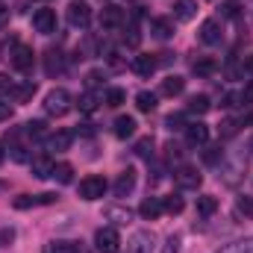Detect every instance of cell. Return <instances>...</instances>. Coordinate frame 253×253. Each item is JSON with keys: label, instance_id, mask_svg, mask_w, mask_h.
Returning <instances> with one entry per match:
<instances>
[{"label": "cell", "instance_id": "cell-1", "mask_svg": "<svg viewBox=\"0 0 253 253\" xmlns=\"http://www.w3.org/2000/svg\"><path fill=\"white\" fill-rule=\"evenodd\" d=\"M71 106H74V97H71L68 88H53V91H47V97H44V112L53 115V118L68 115Z\"/></svg>", "mask_w": 253, "mask_h": 253}, {"label": "cell", "instance_id": "cell-2", "mask_svg": "<svg viewBox=\"0 0 253 253\" xmlns=\"http://www.w3.org/2000/svg\"><path fill=\"white\" fill-rule=\"evenodd\" d=\"M94 248L97 253H118L121 251V236L115 227H100L94 233Z\"/></svg>", "mask_w": 253, "mask_h": 253}, {"label": "cell", "instance_id": "cell-3", "mask_svg": "<svg viewBox=\"0 0 253 253\" xmlns=\"http://www.w3.org/2000/svg\"><path fill=\"white\" fill-rule=\"evenodd\" d=\"M174 183H177V189H183V191H197L200 183H203V174L194 165H180L174 171Z\"/></svg>", "mask_w": 253, "mask_h": 253}, {"label": "cell", "instance_id": "cell-4", "mask_svg": "<svg viewBox=\"0 0 253 253\" xmlns=\"http://www.w3.org/2000/svg\"><path fill=\"white\" fill-rule=\"evenodd\" d=\"M106 189H109V183L97 174H88L85 180H80V197L83 200H100L106 194Z\"/></svg>", "mask_w": 253, "mask_h": 253}, {"label": "cell", "instance_id": "cell-5", "mask_svg": "<svg viewBox=\"0 0 253 253\" xmlns=\"http://www.w3.org/2000/svg\"><path fill=\"white\" fill-rule=\"evenodd\" d=\"M68 24H71L74 30H85V27L91 24V6L83 3V0L68 3Z\"/></svg>", "mask_w": 253, "mask_h": 253}, {"label": "cell", "instance_id": "cell-6", "mask_svg": "<svg viewBox=\"0 0 253 253\" xmlns=\"http://www.w3.org/2000/svg\"><path fill=\"white\" fill-rule=\"evenodd\" d=\"M9 62H12L15 71L30 74V71H33V62H36V53H33V47H27V44H15L12 53H9Z\"/></svg>", "mask_w": 253, "mask_h": 253}, {"label": "cell", "instance_id": "cell-7", "mask_svg": "<svg viewBox=\"0 0 253 253\" xmlns=\"http://www.w3.org/2000/svg\"><path fill=\"white\" fill-rule=\"evenodd\" d=\"M153 248H156V239L150 230H135L126 242V253H153Z\"/></svg>", "mask_w": 253, "mask_h": 253}, {"label": "cell", "instance_id": "cell-8", "mask_svg": "<svg viewBox=\"0 0 253 253\" xmlns=\"http://www.w3.org/2000/svg\"><path fill=\"white\" fill-rule=\"evenodd\" d=\"M33 27H36V33H42V36H53V33H56V12H53V9H39V12L33 15Z\"/></svg>", "mask_w": 253, "mask_h": 253}, {"label": "cell", "instance_id": "cell-9", "mask_svg": "<svg viewBox=\"0 0 253 253\" xmlns=\"http://www.w3.org/2000/svg\"><path fill=\"white\" fill-rule=\"evenodd\" d=\"M221 39H224L221 21H218V18H206V21L200 24V42H203V44H218Z\"/></svg>", "mask_w": 253, "mask_h": 253}, {"label": "cell", "instance_id": "cell-10", "mask_svg": "<svg viewBox=\"0 0 253 253\" xmlns=\"http://www.w3.org/2000/svg\"><path fill=\"white\" fill-rule=\"evenodd\" d=\"M44 141H47V153H65V150L71 147V141H74V132H71V129H56V132H50Z\"/></svg>", "mask_w": 253, "mask_h": 253}, {"label": "cell", "instance_id": "cell-11", "mask_svg": "<svg viewBox=\"0 0 253 253\" xmlns=\"http://www.w3.org/2000/svg\"><path fill=\"white\" fill-rule=\"evenodd\" d=\"M47 203H56V194H53V191H44V194H21V197H15V209L47 206Z\"/></svg>", "mask_w": 253, "mask_h": 253}, {"label": "cell", "instance_id": "cell-12", "mask_svg": "<svg viewBox=\"0 0 253 253\" xmlns=\"http://www.w3.org/2000/svg\"><path fill=\"white\" fill-rule=\"evenodd\" d=\"M209 141V126L203 121H194V124L186 126V144L189 147H203Z\"/></svg>", "mask_w": 253, "mask_h": 253}, {"label": "cell", "instance_id": "cell-13", "mask_svg": "<svg viewBox=\"0 0 253 253\" xmlns=\"http://www.w3.org/2000/svg\"><path fill=\"white\" fill-rule=\"evenodd\" d=\"M53 159H50V153H39V156H33L30 159V168H33V177H39V180H47L50 174H53Z\"/></svg>", "mask_w": 253, "mask_h": 253}, {"label": "cell", "instance_id": "cell-14", "mask_svg": "<svg viewBox=\"0 0 253 253\" xmlns=\"http://www.w3.org/2000/svg\"><path fill=\"white\" fill-rule=\"evenodd\" d=\"M121 24H124V9H121V6H115V3L103 6V12H100V27L115 30V27H121Z\"/></svg>", "mask_w": 253, "mask_h": 253}, {"label": "cell", "instance_id": "cell-15", "mask_svg": "<svg viewBox=\"0 0 253 253\" xmlns=\"http://www.w3.org/2000/svg\"><path fill=\"white\" fill-rule=\"evenodd\" d=\"M162 212H165L162 197H144V200H141V206H138V215H141L144 221H156Z\"/></svg>", "mask_w": 253, "mask_h": 253}, {"label": "cell", "instance_id": "cell-16", "mask_svg": "<svg viewBox=\"0 0 253 253\" xmlns=\"http://www.w3.org/2000/svg\"><path fill=\"white\" fill-rule=\"evenodd\" d=\"M44 71H47V77H56V74H62V71H65V53H62V50L50 47V50L44 53Z\"/></svg>", "mask_w": 253, "mask_h": 253}, {"label": "cell", "instance_id": "cell-17", "mask_svg": "<svg viewBox=\"0 0 253 253\" xmlns=\"http://www.w3.org/2000/svg\"><path fill=\"white\" fill-rule=\"evenodd\" d=\"M132 189H135V171L126 168L115 180V197H126V194H132Z\"/></svg>", "mask_w": 253, "mask_h": 253}, {"label": "cell", "instance_id": "cell-18", "mask_svg": "<svg viewBox=\"0 0 253 253\" xmlns=\"http://www.w3.org/2000/svg\"><path fill=\"white\" fill-rule=\"evenodd\" d=\"M156 68H159V59H156V56H150V53H141V56H135V59H132V71H135L138 77H150Z\"/></svg>", "mask_w": 253, "mask_h": 253}, {"label": "cell", "instance_id": "cell-19", "mask_svg": "<svg viewBox=\"0 0 253 253\" xmlns=\"http://www.w3.org/2000/svg\"><path fill=\"white\" fill-rule=\"evenodd\" d=\"M150 33L165 42V39L174 36V21H171V18H153V21H150Z\"/></svg>", "mask_w": 253, "mask_h": 253}, {"label": "cell", "instance_id": "cell-20", "mask_svg": "<svg viewBox=\"0 0 253 253\" xmlns=\"http://www.w3.org/2000/svg\"><path fill=\"white\" fill-rule=\"evenodd\" d=\"M183 88H186V80L177 77V74H171V77L162 80V94L165 97H177V94H183Z\"/></svg>", "mask_w": 253, "mask_h": 253}, {"label": "cell", "instance_id": "cell-21", "mask_svg": "<svg viewBox=\"0 0 253 253\" xmlns=\"http://www.w3.org/2000/svg\"><path fill=\"white\" fill-rule=\"evenodd\" d=\"M197 15V0H177L174 3V18L177 21H191Z\"/></svg>", "mask_w": 253, "mask_h": 253}, {"label": "cell", "instance_id": "cell-22", "mask_svg": "<svg viewBox=\"0 0 253 253\" xmlns=\"http://www.w3.org/2000/svg\"><path fill=\"white\" fill-rule=\"evenodd\" d=\"M36 88H39V85H36L33 80H27V83H18L9 100H15V103H27V100H30V97L36 94Z\"/></svg>", "mask_w": 253, "mask_h": 253}, {"label": "cell", "instance_id": "cell-23", "mask_svg": "<svg viewBox=\"0 0 253 253\" xmlns=\"http://www.w3.org/2000/svg\"><path fill=\"white\" fill-rule=\"evenodd\" d=\"M215 253H253V236L239 239V242H230V245H224L221 251H215Z\"/></svg>", "mask_w": 253, "mask_h": 253}, {"label": "cell", "instance_id": "cell-24", "mask_svg": "<svg viewBox=\"0 0 253 253\" xmlns=\"http://www.w3.org/2000/svg\"><path fill=\"white\" fill-rule=\"evenodd\" d=\"M56 183H62V186H68V183H74V165H68V162H59V165H53V174H50Z\"/></svg>", "mask_w": 253, "mask_h": 253}, {"label": "cell", "instance_id": "cell-25", "mask_svg": "<svg viewBox=\"0 0 253 253\" xmlns=\"http://www.w3.org/2000/svg\"><path fill=\"white\" fill-rule=\"evenodd\" d=\"M135 118H129V115H121V118H118V121H115V135H118V138H129V135H132V132H135Z\"/></svg>", "mask_w": 253, "mask_h": 253}, {"label": "cell", "instance_id": "cell-26", "mask_svg": "<svg viewBox=\"0 0 253 253\" xmlns=\"http://www.w3.org/2000/svg\"><path fill=\"white\" fill-rule=\"evenodd\" d=\"M44 253H83V248L77 242H47Z\"/></svg>", "mask_w": 253, "mask_h": 253}, {"label": "cell", "instance_id": "cell-27", "mask_svg": "<svg viewBox=\"0 0 253 253\" xmlns=\"http://www.w3.org/2000/svg\"><path fill=\"white\" fill-rule=\"evenodd\" d=\"M209 109H212V103H209L206 94H194V97H189V112H194V115H206Z\"/></svg>", "mask_w": 253, "mask_h": 253}, {"label": "cell", "instance_id": "cell-28", "mask_svg": "<svg viewBox=\"0 0 253 253\" xmlns=\"http://www.w3.org/2000/svg\"><path fill=\"white\" fill-rule=\"evenodd\" d=\"M77 106H80V112H85V115H91V112H97V94L94 91H85V94H80V100H77Z\"/></svg>", "mask_w": 253, "mask_h": 253}, {"label": "cell", "instance_id": "cell-29", "mask_svg": "<svg viewBox=\"0 0 253 253\" xmlns=\"http://www.w3.org/2000/svg\"><path fill=\"white\" fill-rule=\"evenodd\" d=\"M215 209H218V200H215L212 194H200V197H197V212H200L203 218L215 215Z\"/></svg>", "mask_w": 253, "mask_h": 253}, {"label": "cell", "instance_id": "cell-30", "mask_svg": "<svg viewBox=\"0 0 253 253\" xmlns=\"http://www.w3.org/2000/svg\"><path fill=\"white\" fill-rule=\"evenodd\" d=\"M215 71H218V62H215L212 56H203V59L194 62V74H197V77H212Z\"/></svg>", "mask_w": 253, "mask_h": 253}, {"label": "cell", "instance_id": "cell-31", "mask_svg": "<svg viewBox=\"0 0 253 253\" xmlns=\"http://www.w3.org/2000/svg\"><path fill=\"white\" fill-rule=\"evenodd\" d=\"M135 106H138L141 112H153V109H156V94H153V91H138V94H135Z\"/></svg>", "mask_w": 253, "mask_h": 253}, {"label": "cell", "instance_id": "cell-32", "mask_svg": "<svg viewBox=\"0 0 253 253\" xmlns=\"http://www.w3.org/2000/svg\"><path fill=\"white\" fill-rule=\"evenodd\" d=\"M162 206H165L168 215H180V212L186 209V203H183L180 194H168V197H162Z\"/></svg>", "mask_w": 253, "mask_h": 253}, {"label": "cell", "instance_id": "cell-33", "mask_svg": "<svg viewBox=\"0 0 253 253\" xmlns=\"http://www.w3.org/2000/svg\"><path fill=\"white\" fill-rule=\"evenodd\" d=\"M24 132H27L30 138H47V135H50L44 121H30V124H24Z\"/></svg>", "mask_w": 253, "mask_h": 253}, {"label": "cell", "instance_id": "cell-34", "mask_svg": "<svg viewBox=\"0 0 253 253\" xmlns=\"http://www.w3.org/2000/svg\"><path fill=\"white\" fill-rule=\"evenodd\" d=\"M103 100H106V106L118 109V106L126 100V91H124V88H106V97H103Z\"/></svg>", "mask_w": 253, "mask_h": 253}, {"label": "cell", "instance_id": "cell-35", "mask_svg": "<svg viewBox=\"0 0 253 253\" xmlns=\"http://www.w3.org/2000/svg\"><path fill=\"white\" fill-rule=\"evenodd\" d=\"M103 215H106L109 221H115V224H126L132 212H129V209H121V206H109V209H106Z\"/></svg>", "mask_w": 253, "mask_h": 253}, {"label": "cell", "instance_id": "cell-36", "mask_svg": "<svg viewBox=\"0 0 253 253\" xmlns=\"http://www.w3.org/2000/svg\"><path fill=\"white\" fill-rule=\"evenodd\" d=\"M236 212H239L242 218H253V197H248V194L239 197V200H236Z\"/></svg>", "mask_w": 253, "mask_h": 253}, {"label": "cell", "instance_id": "cell-37", "mask_svg": "<svg viewBox=\"0 0 253 253\" xmlns=\"http://www.w3.org/2000/svg\"><path fill=\"white\" fill-rule=\"evenodd\" d=\"M135 153H138L141 159H153V138H138Z\"/></svg>", "mask_w": 253, "mask_h": 253}, {"label": "cell", "instance_id": "cell-38", "mask_svg": "<svg viewBox=\"0 0 253 253\" xmlns=\"http://www.w3.org/2000/svg\"><path fill=\"white\" fill-rule=\"evenodd\" d=\"M15 85H18V83H15L9 74H0V97H12Z\"/></svg>", "mask_w": 253, "mask_h": 253}, {"label": "cell", "instance_id": "cell-39", "mask_svg": "<svg viewBox=\"0 0 253 253\" xmlns=\"http://www.w3.org/2000/svg\"><path fill=\"white\" fill-rule=\"evenodd\" d=\"M203 159H206L209 165H218V162H224V150H221V144H215V147H209V150L203 153Z\"/></svg>", "mask_w": 253, "mask_h": 253}, {"label": "cell", "instance_id": "cell-40", "mask_svg": "<svg viewBox=\"0 0 253 253\" xmlns=\"http://www.w3.org/2000/svg\"><path fill=\"white\" fill-rule=\"evenodd\" d=\"M239 124H242V121H236V118H227V121L218 126V129H221V135H224V138H230V135H236V132H239Z\"/></svg>", "mask_w": 253, "mask_h": 253}, {"label": "cell", "instance_id": "cell-41", "mask_svg": "<svg viewBox=\"0 0 253 253\" xmlns=\"http://www.w3.org/2000/svg\"><path fill=\"white\" fill-rule=\"evenodd\" d=\"M239 100H245V97H242V94H236V91H230V94H224V97H221V106H224V109H233V106H239Z\"/></svg>", "mask_w": 253, "mask_h": 253}, {"label": "cell", "instance_id": "cell-42", "mask_svg": "<svg viewBox=\"0 0 253 253\" xmlns=\"http://www.w3.org/2000/svg\"><path fill=\"white\" fill-rule=\"evenodd\" d=\"M180 242H183V239H180L177 233H174V236H168V245H165V253H180Z\"/></svg>", "mask_w": 253, "mask_h": 253}, {"label": "cell", "instance_id": "cell-43", "mask_svg": "<svg viewBox=\"0 0 253 253\" xmlns=\"http://www.w3.org/2000/svg\"><path fill=\"white\" fill-rule=\"evenodd\" d=\"M12 112H15V109H12V103H9V100H0V124H3V121H9V118H12Z\"/></svg>", "mask_w": 253, "mask_h": 253}, {"label": "cell", "instance_id": "cell-44", "mask_svg": "<svg viewBox=\"0 0 253 253\" xmlns=\"http://www.w3.org/2000/svg\"><path fill=\"white\" fill-rule=\"evenodd\" d=\"M186 118H183V115H171V118H168V129H186Z\"/></svg>", "mask_w": 253, "mask_h": 253}, {"label": "cell", "instance_id": "cell-45", "mask_svg": "<svg viewBox=\"0 0 253 253\" xmlns=\"http://www.w3.org/2000/svg\"><path fill=\"white\" fill-rule=\"evenodd\" d=\"M85 83H88V88H94V85H100V71H91V74L85 77Z\"/></svg>", "mask_w": 253, "mask_h": 253}, {"label": "cell", "instance_id": "cell-46", "mask_svg": "<svg viewBox=\"0 0 253 253\" xmlns=\"http://www.w3.org/2000/svg\"><path fill=\"white\" fill-rule=\"evenodd\" d=\"M224 15H227V18H236V15H239V6H236V3H227V6H224Z\"/></svg>", "mask_w": 253, "mask_h": 253}, {"label": "cell", "instance_id": "cell-47", "mask_svg": "<svg viewBox=\"0 0 253 253\" xmlns=\"http://www.w3.org/2000/svg\"><path fill=\"white\" fill-rule=\"evenodd\" d=\"M6 21H9V6H6V3L0 0V27H3Z\"/></svg>", "mask_w": 253, "mask_h": 253}, {"label": "cell", "instance_id": "cell-48", "mask_svg": "<svg viewBox=\"0 0 253 253\" xmlns=\"http://www.w3.org/2000/svg\"><path fill=\"white\" fill-rule=\"evenodd\" d=\"M12 239H15V230H9V227L0 230V242H12Z\"/></svg>", "mask_w": 253, "mask_h": 253}, {"label": "cell", "instance_id": "cell-49", "mask_svg": "<svg viewBox=\"0 0 253 253\" xmlns=\"http://www.w3.org/2000/svg\"><path fill=\"white\" fill-rule=\"evenodd\" d=\"M242 97H245L248 103H253V83H251V85H248V88H245V94H242Z\"/></svg>", "mask_w": 253, "mask_h": 253}, {"label": "cell", "instance_id": "cell-50", "mask_svg": "<svg viewBox=\"0 0 253 253\" xmlns=\"http://www.w3.org/2000/svg\"><path fill=\"white\" fill-rule=\"evenodd\" d=\"M245 71H248V74H253V56H248V62H245Z\"/></svg>", "mask_w": 253, "mask_h": 253}, {"label": "cell", "instance_id": "cell-51", "mask_svg": "<svg viewBox=\"0 0 253 253\" xmlns=\"http://www.w3.org/2000/svg\"><path fill=\"white\" fill-rule=\"evenodd\" d=\"M3 159H6V147H3V141H0V165H3Z\"/></svg>", "mask_w": 253, "mask_h": 253}]
</instances>
